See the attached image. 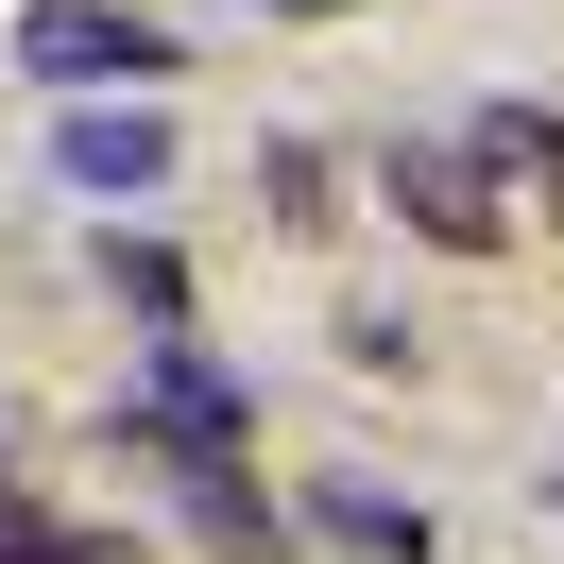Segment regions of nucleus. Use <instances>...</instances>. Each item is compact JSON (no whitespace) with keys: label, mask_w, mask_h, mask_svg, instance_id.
I'll return each instance as SVG.
<instances>
[{"label":"nucleus","mask_w":564,"mask_h":564,"mask_svg":"<svg viewBox=\"0 0 564 564\" xmlns=\"http://www.w3.org/2000/svg\"><path fill=\"white\" fill-rule=\"evenodd\" d=\"M18 69L52 104H138V86H172V18H138V0H35L18 18Z\"/></svg>","instance_id":"obj_1"},{"label":"nucleus","mask_w":564,"mask_h":564,"mask_svg":"<svg viewBox=\"0 0 564 564\" xmlns=\"http://www.w3.org/2000/svg\"><path fill=\"white\" fill-rule=\"evenodd\" d=\"M120 427H138L154 462H240V427H257V393L223 377L206 343H154V377H138V411H120Z\"/></svg>","instance_id":"obj_2"},{"label":"nucleus","mask_w":564,"mask_h":564,"mask_svg":"<svg viewBox=\"0 0 564 564\" xmlns=\"http://www.w3.org/2000/svg\"><path fill=\"white\" fill-rule=\"evenodd\" d=\"M52 172H69L86 206H154V188H172V120H154V86H138V104H69V120H52Z\"/></svg>","instance_id":"obj_3"},{"label":"nucleus","mask_w":564,"mask_h":564,"mask_svg":"<svg viewBox=\"0 0 564 564\" xmlns=\"http://www.w3.org/2000/svg\"><path fill=\"white\" fill-rule=\"evenodd\" d=\"M291 513H308L325 547H359V564H427V513H411L393 479H359V462H325V479L291 496Z\"/></svg>","instance_id":"obj_4"},{"label":"nucleus","mask_w":564,"mask_h":564,"mask_svg":"<svg viewBox=\"0 0 564 564\" xmlns=\"http://www.w3.org/2000/svg\"><path fill=\"white\" fill-rule=\"evenodd\" d=\"M377 188L427 223V240H496V172H479V154H445V138H427V154H377Z\"/></svg>","instance_id":"obj_5"},{"label":"nucleus","mask_w":564,"mask_h":564,"mask_svg":"<svg viewBox=\"0 0 564 564\" xmlns=\"http://www.w3.org/2000/svg\"><path fill=\"white\" fill-rule=\"evenodd\" d=\"M172 513H188V530H206V547H240V564H257V547H274V496H257V479H240V462H172Z\"/></svg>","instance_id":"obj_6"},{"label":"nucleus","mask_w":564,"mask_h":564,"mask_svg":"<svg viewBox=\"0 0 564 564\" xmlns=\"http://www.w3.org/2000/svg\"><path fill=\"white\" fill-rule=\"evenodd\" d=\"M462 154H479V172H513V188H547V206H564V120H547V104H479V138H462Z\"/></svg>","instance_id":"obj_7"},{"label":"nucleus","mask_w":564,"mask_h":564,"mask_svg":"<svg viewBox=\"0 0 564 564\" xmlns=\"http://www.w3.org/2000/svg\"><path fill=\"white\" fill-rule=\"evenodd\" d=\"M104 291L154 325V343H188V257H172V240H104Z\"/></svg>","instance_id":"obj_8"},{"label":"nucleus","mask_w":564,"mask_h":564,"mask_svg":"<svg viewBox=\"0 0 564 564\" xmlns=\"http://www.w3.org/2000/svg\"><path fill=\"white\" fill-rule=\"evenodd\" d=\"M257 18H359V0H257Z\"/></svg>","instance_id":"obj_9"},{"label":"nucleus","mask_w":564,"mask_h":564,"mask_svg":"<svg viewBox=\"0 0 564 564\" xmlns=\"http://www.w3.org/2000/svg\"><path fill=\"white\" fill-rule=\"evenodd\" d=\"M547 496H564V462H547Z\"/></svg>","instance_id":"obj_10"}]
</instances>
